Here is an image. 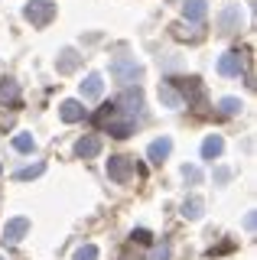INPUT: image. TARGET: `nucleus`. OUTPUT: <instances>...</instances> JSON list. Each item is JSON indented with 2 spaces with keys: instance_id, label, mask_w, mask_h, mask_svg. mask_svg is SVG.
Segmentation results:
<instances>
[{
  "instance_id": "obj_19",
  "label": "nucleus",
  "mask_w": 257,
  "mask_h": 260,
  "mask_svg": "<svg viewBox=\"0 0 257 260\" xmlns=\"http://www.w3.org/2000/svg\"><path fill=\"white\" fill-rule=\"evenodd\" d=\"M46 173V162H33V166H26V169H20L17 179H36V176H43Z\"/></svg>"
},
{
  "instance_id": "obj_21",
  "label": "nucleus",
  "mask_w": 257,
  "mask_h": 260,
  "mask_svg": "<svg viewBox=\"0 0 257 260\" xmlns=\"http://www.w3.org/2000/svg\"><path fill=\"white\" fill-rule=\"evenodd\" d=\"M150 260H170V247H166V244H159V247H153V254H150Z\"/></svg>"
},
{
  "instance_id": "obj_20",
  "label": "nucleus",
  "mask_w": 257,
  "mask_h": 260,
  "mask_svg": "<svg viewBox=\"0 0 257 260\" xmlns=\"http://www.w3.org/2000/svg\"><path fill=\"white\" fill-rule=\"evenodd\" d=\"M75 260H98V247H94V244L78 247V250H75Z\"/></svg>"
},
{
  "instance_id": "obj_13",
  "label": "nucleus",
  "mask_w": 257,
  "mask_h": 260,
  "mask_svg": "<svg viewBox=\"0 0 257 260\" xmlns=\"http://www.w3.org/2000/svg\"><path fill=\"white\" fill-rule=\"evenodd\" d=\"M221 150H224V140H221V137H205V140H202V159H218L221 156Z\"/></svg>"
},
{
  "instance_id": "obj_12",
  "label": "nucleus",
  "mask_w": 257,
  "mask_h": 260,
  "mask_svg": "<svg viewBox=\"0 0 257 260\" xmlns=\"http://www.w3.org/2000/svg\"><path fill=\"white\" fill-rule=\"evenodd\" d=\"M205 13H208L205 0H186V4H182V16H186L189 23H202Z\"/></svg>"
},
{
  "instance_id": "obj_16",
  "label": "nucleus",
  "mask_w": 257,
  "mask_h": 260,
  "mask_svg": "<svg viewBox=\"0 0 257 260\" xmlns=\"http://www.w3.org/2000/svg\"><path fill=\"white\" fill-rule=\"evenodd\" d=\"M131 130H134V120H111V137H131Z\"/></svg>"
},
{
  "instance_id": "obj_6",
  "label": "nucleus",
  "mask_w": 257,
  "mask_h": 260,
  "mask_svg": "<svg viewBox=\"0 0 257 260\" xmlns=\"http://www.w3.org/2000/svg\"><path fill=\"white\" fill-rule=\"evenodd\" d=\"M59 117L66 120V124H78V120L85 117V104L75 101V98H69V101L59 104Z\"/></svg>"
},
{
  "instance_id": "obj_7",
  "label": "nucleus",
  "mask_w": 257,
  "mask_h": 260,
  "mask_svg": "<svg viewBox=\"0 0 257 260\" xmlns=\"http://www.w3.org/2000/svg\"><path fill=\"white\" fill-rule=\"evenodd\" d=\"M120 104H124L120 111L127 114V120H137L140 114H143V94L140 91H127L124 98H120Z\"/></svg>"
},
{
  "instance_id": "obj_5",
  "label": "nucleus",
  "mask_w": 257,
  "mask_h": 260,
  "mask_svg": "<svg viewBox=\"0 0 257 260\" xmlns=\"http://www.w3.org/2000/svg\"><path fill=\"white\" fill-rule=\"evenodd\" d=\"M241 69H244V55H241V52H224L221 59H218V72H221L224 78L241 75Z\"/></svg>"
},
{
  "instance_id": "obj_22",
  "label": "nucleus",
  "mask_w": 257,
  "mask_h": 260,
  "mask_svg": "<svg viewBox=\"0 0 257 260\" xmlns=\"http://www.w3.org/2000/svg\"><path fill=\"white\" fill-rule=\"evenodd\" d=\"M182 176H186V179H192V182H199V179H202V173H199L196 166H186V169H182Z\"/></svg>"
},
{
  "instance_id": "obj_1",
  "label": "nucleus",
  "mask_w": 257,
  "mask_h": 260,
  "mask_svg": "<svg viewBox=\"0 0 257 260\" xmlns=\"http://www.w3.org/2000/svg\"><path fill=\"white\" fill-rule=\"evenodd\" d=\"M111 75H114L120 85H134V81H140L143 69L137 59H131V55H117L114 62H111Z\"/></svg>"
},
{
  "instance_id": "obj_23",
  "label": "nucleus",
  "mask_w": 257,
  "mask_h": 260,
  "mask_svg": "<svg viewBox=\"0 0 257 260\" xmlns=\"http://www.w3.org/2000/svg\"><path fill=\"white\" fill-rule=\"evenodd\" d=\"M244 224H247V231H254V224H257V215H254V211L247 215V221H244Z\"/></svg>"
},
{
  "instance_id": "obj_25",
  "label": "nucleus",
  "mask_w": 257,
  "mask_h": 260,
  "mask_svg": "<svg viewBox=\"0 0 257 260\" xmlns=\"http://www.w3.org/2000/svg\"><path fill=\"white\" fill-rule=\"evenodd\" d=\"M0 169H4V166H0Z\"/></svg>"
},
{
  "instance_id": "obj_14",
  "label": "nucleus",
  "mask_w": 257,
  "mask_h": 260,
  "mask_svg": "<svg viewBox=\"0 0 257 260\" xmlns=\"http://www.w3.org/2000/svg\"><path fill=\"white\" fill-rule=\"evenodd\" d=\"M159 101H163L166 108H173V111H176V108H182V98L176 94V88H173V85H163V88H159Z\"/></svg>"
},
{
  "instance_id": "obj_4",
  "label": "nucleus",
  "mask_w": 257,
  "mask_h": 260,
  "mask_svg": "<svg viewBox=\"0 0 257 260\" xmlns=\"http://www.w3.org/2000/svg\"><path fill=\"white\" fill-rule=\"evenodd\" d=\"M26 234H29V218L20 215V218H10V221L4 224V238H0V241H4V244H20Z\"/></svg>"
},
{
  "instance_id": "obj_9",
  "label": "nucleus",
  "mask_w": 257,
  "mask_h": 260,
  "mask_svg": "<svg viewBox=\"0 0 257 260\" xmlns=\"http://www.w3.org/2000/svg\"><path fill=\"white\" fill-rule=\"evenodd\" d=\"M0 104H7V108H17L20 104V85L13 78L0 81Z\"/></svg>"
},
{
  "instance_id": "obj_3",
  "label": "nucleus",
  "mask_w": 257,
  "mask_h": 260,
  "mask_svg": "<svg viewBox=\"0 0 257 260\" xmlns=\"http://www.w3.org/2000/svg\"><path fill=\"white\" fill-rule=\"evenodd\" d=\"M108 176H111V182H117V185L131 182V176H134V159H131V156H111V159H108Z\"/></svg>"
},
{
  "instance_id": "obj_10",
  "label": "nucleus",
  "mask_w": 257,
  "mask_h": 260,
  "mask_svg": "<svg viewBox=\"0 0 257 260\" xmlns=\"http://www.w3.org/2000/svg\"><path fill=\"white\" fill-rule=\"evenodd\" d=\"M101 91H104V81H101V75H94V72H91V75L82 81V98H85V101H98Z\"/></svg>"
},
{
  "instance_id": "obj_17",
  "label": "nucleus",
  "mask_w": 257,
  "mask_h": 260,
  "mask_svg": "<svg viewBox=\"0 0 257 260\" xmlns=\"http://www.w3.org/2000/svg\"><path fill=\"white\" fill-rule=\"evenodd\" d=\"M218 108H221V114H228V117H235V114H238L241 108H244V104H241L238 98H221V101H218Z\"/></svg>"
},
{
  "instance_id": "obj_15",
  "label": "nucleus",
  "mask_w": 257,
  "mask_h": 260,
  "mask_svg": "<svg viewBox=\"0 0 257 260\" xmlns=\"http://www.w3.org/2000/svg\"><path fill=\"white\" fill-rule=\"evenodd\" d=\"M182 215L192 218V221L202 218V199H186V202H182Z\"/></svg>"
},
{
  "instance_id": "obj_18",
  "label": "nucleus",
  "mask_w": 257,
  "mask_h": 260,
  "mask_svg": "<svg viewBox=\"0 0 257 260\" xmlns=\"http://www.w3.org/2000/svg\"><path fill=\"white\" fill-rule=\"evenodd\" d=\"M13 146H17V150L20 153H33V137H29V134H17V137H13Z\"/></svg>"
},
{
  "instance_id": "obj_24",
  "label": "nucleus",
  "mask_w": 257,
  "mask_h": 260,
  "mask_svg": "<svg viewBox=\"0 0 257 260\" xmlns=\"http://www.w3.org/2000/svg\"><path fill=\"white\" fill-rule=\"evenodd\" d=\"M0 260H4V257H0Z\"/></svg>"
},
{
  "instance_id": "obj_2",
  "label": "nucleus",
  "mask_w": 257,
  "mask_h": 260,
  "mask_svg": "<svg viewBox=\"0 0 257 260\" xmlns=\"http://www.w3.org/2000/svg\"><path fill=\"white\" fill-rule=\"evenodd\" d=\"M23 16H26L33 26H49L52 16H55V4L52 0H29V4L23 7Z\"/></svg>"
},
{
  "instance_id": "obj_11",
  "label": "nucleus",
  "mask_w": 257,
  "mask_h": 260,
  "mask_svg": "<svg viewBox=\"0 0 257 260\" xmlns=\"http://www.w3.org/2000/svg\"><path fill=\"white\" fill-rule=\"evenodd\" d=\"M98 153H101L98 137H82V140L75 143V156H82V159H91V156H98Z\"/></svg>"
},
{
  "instance_id": "obj_8",
  "label": "nucleus",
  "mask_w": 257,
  "mask_h": 260,
  "mask_svg": "<svg viewBox=\"0 0 257 260\" xmlns=\"http://www.w3.org/2000/svg\"><path fill=\"white\" fill-rule=\"evenodd\" d=\"M170 153H173V140H170V137H159V140H153L147 146V159L150 162H163Z\"/></svg>"
}]
</instances>
